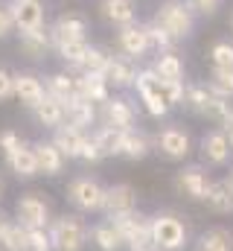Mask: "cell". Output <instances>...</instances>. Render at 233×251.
I'll return each instance as SVG.
<instances>
[{"mask_svg": "<svg viewBox=\"0 0 233 251\" xmlns=\"http://www.w3.org/2000/svg\"><path fill=\"white\" fill-rule=\"evenodd\" d=\"M137 100H131L128 94H111L102 105H99V126H111L119 131H131L137 128Z\"/></svg>", "mask_w": 233, "mask_h": 251, "instance_id": "52a82bcc", "label": "cell"}, {"mask_svg": "<svg viewBox=\"0 0 233 251\" xmlns=\"http://www.w3.org/2000/svg\"><path fill=\"white\" fill-rule=\"evenodd\" d=\"M15 97H18V102H21L23 108H32V111H35V105L47 97V91H44V82H41L38 76H32V73H18V76H15Z\"/></svg>", "mask_w": 233, "mask_h": 251, "instance_id": "603a6c76", "label": "cell"}, {"mask_svg": "<svg viewBox=\"0 0 233 251\" xmlns=\"http://www.w3.org/2000/svg\"><path fill=\"white\" fill-rule=\"evenodd\" d=\"M184 3L195 12V18H216L225 9V0H184Z\"/></svg>", "mask_w": 233, "mask_h": 251, "instance_id": "f35d334b", "label": "cell"}, {"mask_svg": "<svg viewBox=\"0 0 233 251\" xmlns=\"http://www.w3.org/2000/svg\"><path fill=\"white\" fill-rule=\"evenodd\" d=\"M15 216H18V225H23V228H47L50 225V201L41 199L38 193H23L15 201Z\"/></svg>", "mask_w": 233, "mask_h": 251, "instance_id": "7c38bea8", "label": "cell"}, {"mask_svg": "<svg viewBox=\"0 0 233 251\" xmlns=\"http://www.w3.org/2000/svg\"><path fill=\"white\" fill-rule=\"evenodd\" d=\"M3 225H6V219H3V216H0V231H3Z\"/></svg>", "mask_w": 233, "mask_h": 251, "instance_id": "7dc6e473", "label": "cell"}, {"mask_svg": "<svg viewBox=\"0 0 233 251\" xmlns=\"http://www.w3.org/2000/svg\"><path fill=\"white\" fill-rule=\"evenodd\" d=\"M53 50V38H50V29H44V26H38V29H26V32H21V53L26 56V59H44L47 53Z\"/></svg>", "mask_w": 233, "mask_h": 251, "instance_id": "484cf974", "label": "cell"}, {"mask_svg": "<svg viewBox=\"0 0 233 251\" xmlns=\"http://www.w3.org/2000/svg\"><path fill=\"white\" fill-rule=\"evenodd\" d=\"M146 35H149V47H152V56H158V53H169L175 50V41L161 29V26H155L152 21L146 24Z\"/></svg>", "mask_w": 233, "mask_h": 251, "instance_id": "74e56055", "label": "cell"}, {"mask_svg": "<svg viewBox=\"0 0 233 251\" xmlns=\"http://www.w3.org/2000/svg\"><path fill=\"white\" fill-rule=\"evenodd\" d=\"M23 251H38V249H23Z\"/></svg>", "mask_w": 233, "mask_h": 251, "instance_id": "f907efd6", "label": "cell"}, {"mask_svg": "<svg viewBox=\"0 0 233 251\" xmlns=\"http://www.w3.org/2000/svg\"><path fill=\"white\" fill-rule=\"evenodd\" d=\"M6 164H9V170L18 176V178H35V176H41L38 173V158H35V149L32 146H21V149H15L9 158H6Z\"/></svg>", "mask_w": 233, "mask_h": 251, "instance_id": "f1b7e54d", "label": "cell"}, {"mask_svg": "<svg viewBox=\"0 0 233 251\" xmlns=\"http://www.w3.org/2000/svg\"><path fill=\"white\" fill-rule=\"evenodd\" d=\"M207 62H210V67H233V41L231 38L213 41L210 50H207Z\"/></svg>", "mask_w": 233, "mask_h": 251, "instance_id": "e575fe53", "label": "cell"}, {"mask_svg": "<svg viewBox=\"0 0 233 251\" xmlns=\"http://www.w3.org/2000/svg\"><path fill=\"white\" fill-rule=\"evenodd\" d=\"M192 251H233V231L228 225H210L192 240Z\"/></svg>", "mask_w": 233, "mask_h": 251, "instance_id": "ffe728a7", "label": "cell"}, {"mask_svg": "<svg viewBox=\"0 0 233 251\" xmlns=\"http://www.w3.org/2000/svg\"><path fill=\"white\" fill-rule=\"evenodd\" d=\"M15 94V76L0 67V100H9Z\"/></svg>", "mask_w": 233, "mask_h": 251, "instance_id": "ee69618b", "label": "cell"}, {"mask_svg": "<svg viewBox=\"0 0 233 251\" xmlns=\"http://www.w3.org/2000/svg\"><path fill=\"white\" fill-rule=\"evenodd\" d=\"M111 59V53L105 50V47H88V53H85V59H82V67H79V73H102L105 70V64Z\"/></svg>", "mask_w": 233, "mask_h": 251, "instance_id": "8d00e7d4", "label": "cell"}, {"mask_svg": "<svg viewBox=\"0 0 233 251\" xmlns=\"http://www.w3.org/2000/svg\"><path fill=\"white\" fill-rule=\"evenodd\" d=\"M15 29V18H12V6L9 3H0V38H6L9 32Z\"/></svg>", "mask_w": 233, "mask_h": 251, "instance_id": "7bdbcfd3", "label": "cell"}, {"mask_svg": "<svg viewBox=\"0 0 233 251\" xmlns=\"http://www.w3.org/2000/svg\"><path fill=\"white\" fill-rule=\"evenodd\" d=\"M222 184H225V187L231 190V196H233V164H231V167H225V176H222Z\"/></svg>", "mask_w": 233, "mask_h": 251, "instance_id": "bcb514c9", "label": "cell"}, {"mask_svg": "<svg viewBox=\"0 0 233 251\" xmlns=\"http://www.w3.org/2000/svg\"><path fill=\"white\" fill-rule=\"evenodd\" d=\"M79 161H85V164H99V161H105L102 152H99V146L93 143L91 131H88V140H85V146H82V152H79Z\"/></svg>", "mask_w": 233, "mask_h": 251, "instance_id": "60d3db41", "label": "cell"}, {"mask_svg": "<svg viewBox=\"0 0 233 251\" xmlns=\"http://www.w3.org/2000/svg\"><path fill=\"white\" fill-rule=\"evenodd\" d=\"M67 201L85 216V213H102V201H105V184L91 178V176H76L67 184Z\"/></svg>", "mask_w": 233, "mask_h": 251, "instance_id": "ba28073f", "label": "cell"}, {"mask_svg": "<svg viewBox=\"0 0 233 251\" xmlns=\"http://www.w3.org/2000/svg\"><path fill=\"white\" fill-rule=\"evenodd\" d=\"M12 18L21 32L44 26V0H15L12 3Z\"/></svg>", "mask_w": 233, "mask_h": 251, "instance_id": "d6986e66", "label": "cell"}, {"mask_svg": "<svg viewBox=\"0 0 233 251\" xmlns=\"http://www.w3.org/2000/svg\"><path fill=\"white\" fill-rule=\"evenodd\" d=\"M85 140H88V131H82V128H73V126H58L56 131H53V143L58 146V152L70 161H79V152H82V146H85Z\"/></svg>", "mask_w": 233, "mask_h": 251, "instance_id": "cb8c5ba5", "label": "cell"}, {"mask_svg": "<svg viewBox=\"0 0 233 251\" xmlns=\"http://www.w3.org/2000/svg\"><path fill=\"white\" fill-rule=\"evenodd\" d=\"M99 15L105 24L119 29V26H128L137 21V6H134V0H99Z\"/></svg>", "mask_w": 233, "mask_h": 251, "instance_id": "44dd1931", "label": "cell"}, {"mask_svg": "<svg viewBox=\"0 0 233 251\" xmlns=\"http://www.w3.org/2000/svg\"><path fill=\"white\" fill-rule=\"evenodd\" d=\"M116 50L119 56L131 59V62L143 64L152 56V47H149V35H146V24L134 21L128 26H119L116 29Z\"/></svg>", "mask_w": 233, "mask_h": 251, "instance_id": "8fae6325", "label": "cell"}, {"mask_svg": "<svg viewBox=\"0 0 233 251\" xmlns=\"http://www.w3.org/2000/svg\"><path fill=\"white\" fill-rule=\"evenodd\" d=\"M195 149H198V155H201L198 164H204L207 170H225V167L233 164V146L219 126L207 128V131L198 137Z\"/></svg>", "mask_w": 233, "mask_h": 251, "instance_id": "8992f818", "label": "cell"}, {"mask_svg": "<svg viewBox=\"0 0 233 251\" xmlns=\"http://www.w3.org/2000/svg\"><path fill=\"white\" fill-rule=\"evenodd\" d=\"M111 222L119 228L122 243H125L128 251L149 249V246H152V213L134 210V213H128V216H116Z\"/></svg>", "mask_w": 233, "mask_h": 251, "instance_id": "30bf717a", "label": "cell"}, {"mask_svg": "<svg viewBox=\"0 0 233 251\" xmlns=\"http://www.w3.org/2000/svg\"><path fill=\"white\" fill-rule=\"evenodd\" d=\"M111 94L114 91L108 88L102 73H76V97H82L93 105H102Z\"/></svg>", "mask_w": 233, "mask_h": 251, "instance_id": "ac0fdd59", "label": "cell"}, {"mask_svg": "<svg viewBox=\"0 0 233 251\" xmlns=\"http://www.w3.org/2000/svg\"><path fill=\"white\" fill-rule=\"evenodd\" d=\"M158 79L163 82H186V62L178 50H169V53H158L152 56V62L146 64Z\"/></svg>", "mask_w": 233, "mask_h": 251, "instance_id": "2e32d148", "label": "cell"}, {"mask_svg": "<svg viewBox=\"0 0 233 251\" xmlns=\"http://www.w3.org/2000/svg\"><path fill=\"white\" fill-rule=\"evenodd\" d=\"M23 146V140H21V134H15V131H0V149H3V155L9 158L15 149H21Z\"/></svg>", "mask_w": 233, "mask_h": 251, "instance_id": "b9f144b4", "label": "cell"}, {"mask_svg": "<svg viewBox=\"0 0 233 251\" xmlns=\"http://www.w3.org/2000/svg\"><path fill=\"white\" fill-rule=\"evenodd\" d=\"M44 91H47V97L58 100L61 105L70 102V100L76 97V73H70V70H64V73H53V76L47 79Z\"/></svg>", "mask_w": 233, "mask_h": 251, "instance_id": "4dcf8cb0", "label": "cell"}, {"mask_svg": "<svg viewBox=\"0 0 233 251\" xmlns=\"http://www.w3.org/2000/svg\"><path fill=\"white\" fill-rule=\"evenodd\" d=\"M134 210H140L137 207V190L131 187V184H111V187H105V201H102V213H105V219H116V216H128V213H134Z\"/></svg>", "mask_w": 233, "mask_h": 251, "instance_id": "4fadbf2b", "label": "cell"}, {"mask_svg": "<svg viewBox=\"0 0 233 251\" xmlns=\"http://www.w3.org/2000/svg\"><path fill=\"white\" fill-rule=\"evenodd\" d=\"M137 70H140L137 62H131V59H125V56H111L108 64H105V70H102V76H105V82H108L111 91L128 94V91L134 88Z\"/></svg>", "mask_w": 233, "mask_h": 251, "instance_id": "5bb4252c", "label": "cell"}, {"mask_svg": "<svg viewBox=\"0 0 233 251\" xmlns=\"http://www.w3.org/2000/svg\"><path fill=\"white\" fill-rule=\"evenodd\" d=\"M47 234H50L53 251H85L88 237H91V225L85 222L82 213H61L56 219H50Z\"/></svg>", "mask_w": 233, "mask_h": 251, "instance_id": "277c9868", "label": "cell"}, {"mask_svg": "<svg viewBox=\"0 0 233 251\" xmlns=\"http://www.w3.org/2000/svg\"><path fill=\"white\" fill-rule=\"evenodd\" d=\"M219 128L225 131V137L231 140V146H233V108H231V114H228V117H225V120L219 123Z\"/></svg>", "mask_w": 233, "mask_h": 251, "instance_id": "f6af8a7d", "label": "cell"}, {"mask_svg": "<svg viewBox=\"0 0 233 251\" xmlns=\"http://www.w3.org/2000/svg\"><path fill=\"white\" fill-rule=\"evenodd\" d=\"M88 32H91V24H88L85 15L64 12V15L56 18V24L50 29V38H53V44L56 41H88Z\"/></svg>", "mask_w": 233, "mask_h": 251, "instance_id": "9a60e30c", "label": "cell"}, {"mask_svg": "<svg viewBox=\"0 0 233 251\" xmlns=\"http://www.w3.org/2000/svg\"><path fill=\"white\" fill-rule=\"evenodd\" d=\"M143 105V111L152 117V120H166L172 114V108L166 105V97H163V82L149 70V67H140L137 70V79H134V88H131Z\"/></svg>", "mask_w": 233, "mask_h": 251, "instance_id": "5b68a950", "label": "cell"}, {"mask_svg": "<svg viewBox=\"0 0 233 251\" xmlns=\"http://www.w3.org/2000/svg\"><path fill=\"white\" fill-rule=\"evenodd\" d=\"M64 123L73 128H82V131H91L99 123V105H93L82 97H73L70 102H64Z\"/></svg>", "mask_w": 233, "mask_h": 251, "instance_id": "e0dca14e", "label": "cell"}, {"mask_svg": "<svg viewBox=\"0 0 233 251\" xmlns=\"http://www.w3.org/2000/svg\"><path fill=\"white\" fill-rule=\"evenodd\" d=\"M189 225L175 210L152 213V249L155 251H186L189 249Z\"/></svg>", "mask_w": 233, "mask_h": 251, "instance_id": "7a4b0ae2", "label": "cell"}, {"mask_svg": "<svg viewBox=\"0 0 233 251\" xmlns=\"http://www.w3.org/2000/svg\"><path fill=\"white\" fill-rule=\"evenodd\" d=\"M213 216H233V196L231 190L222 184V178H213L210 187H207V196L201 201Z\"/></svg>", "mask_w": 233, "mask_h": 251, "instance_id": "83f0119b", "label": "cell"}, {"mask_svg": "<svg viewBox=\"0 0 233 251\" xmlns=\"http://www.w3.org/2000/svg\"><path fill=\"white\" fill-rule=\"evenodd\" d=\"M152 24L161 26L175 44H181V41H189V38L195 35L198 18H195V12H192L184 0H161V3L155 6Z\"/></svg>", "mask_w": 233, "mask_h": 251, "instance_id": "6da1fadb", "label": "cell"}, {"mask_svg": "<svg viewBox=\"0 0 233 251\" xmlns=\"http://www.w3.org/2000/svg\"><path fill=\"white\" fill-rule=\"evenodd\" d=\"M23 240H26V249L50 251V234H47V228H23Z\"/></svg>", "mask_w": 233, "mask_h": 251, "instance_id": "ab89813d", "label": "cell"}, {"mask_svg": "<svg viewBox=\"0 0 233 251\" xmlns=\"http://www.w3.org/2000/svg\"><path fill=\"white\" fill-rule=\"evenodd\" d=\"M122 134L119 128H111V126H93L91 128V137L93 143L99 146L102 158H119V149H122Z\"/></svg>", "mask_w": 233, "mask_h": 251, "instance_id": "f546056e", "label": "cell"}, {"mask_svg": "<svg viewBox=\"0 0 233 251\" xmlns=\"http://www.w3.org/2000/svg\"><path fill=\"white\" fill-rule=\"evenodd\" d=\"M210 181H213V176H210V170H207L204 164H184V167L172 176V190L181 199L201 204L204 196H207Z\"/></svg>", "mask_w": 233, "mask_h": 251, "instance_id": "9c48e42d", "label": "cell"}, {"mask_svg": "<svg viewBox=\"0 0 233 251\" xmlns=\"http://www.w3.org/2000/svg\"><path fill=\"white\" fill-rule=\"evenodd\" d=\"M0 249L3 251H23L26 240H23V225L18 222H6L0 231Z\"/></svg>", "mask_w": 233, "mask_h": 251, "instance_id": "d590c367", "label": "cell"}, {"mask_svg": "<svg viewBox=\"0 0 233 251\" xmlns=\"http://www.w3.org/2000/svg\"><path fill=\"white\" fill-rule=\"evenodd\" d=\"M32 149H35V158H38V173H44V176H50V178H56V176L64 173L67 158L58 152V146L53 140H41V143H35Z\"/></svg>", "mask_w": 233, "mask_h": 251, "instance_id": "d4e9b609", "label": "cell"}, {"mask_svg": "<svg viewBox=\"0 0 233 251\" xmlns=\"http://www.w3.org/2000/svg\"><path fill=\"white\" fill-rule=\"evenodd\" d=\"M152 155V137L143 131V128H131L122 134V149H119V158L125 161H143Z\"/></svg>", "mask_w": 233, "mask_h": 251, "instance_id": "4316f807", "label": "cell"}, {"mask_svg": "<svg viewBox=\"0 0 233 251\" xmlns=\"http://www.w3.org/2000/svg\"><path fill=\"white\" fill-rule=\"evenodd\" d=\"M0 196H3V184H0Z\"/></svg>", "mask_w": 233, "mask_h": 251, "instance_id": "816d5d0a", "label": "cell"}, {"mask_svg": "<svg viewBox=\"0 0 233 251\" xmlns=\"http://www.w3.org/2000/svg\"><path fill=\"white\" fill-rule=\"evenodd\" d=\"M137 251H155V249H152V246H149V249H137Z\"/></svg>", "mask_w": 233, "mask_h": 251, "instance_id": "c3c4849f", "label": "cell"}, {"mask_svg": "<svg viewBox=\"0 0 233 251\" xmlns=\"http://www.w3.org/2000/svg\"><path fill=\"white\" fill-rule=\"evenodd\" d=\"M152 152H158L163 161L186 164L195 152V137L184 123H166L152 134Z\"/></svg>", "mask_w": 233, "mask_h": 251, "instance_id": "3957f363", "label": "cell"}, {"mask_svg": "<svg viewBox=\"0 0 233 251\" xmlns=\"http://www.w3.org/2000/svg\"><path fill=\"white\" fill-rule=\"evenodd\" d=\"M88 47H91V41H56V44H53V50L58 53V59L67 64L70 73H79Z\"/></svg>", "mask_w": 233, "mask_h": 251, "instance_id": "1f68e13d", "label": "cell"}, {"mask_svg": "<svg viewBox=\"0 0 233 251\" xmlns=\"http://www.w3.org/2000/svg\"><path fill=\"white\" fill-rule=\"evenodd\" d=\"M35 120L44 126V128H50V131H56L58 126H64V105L53 100V97H44L38 105H35Z\"/></svg>", "mask_w": 233, "mask_h": 251, "instance_id": "d6a6232c", "label": "cell"}, {"mask_svg": "<svg viewBox=\"0 0 233 251\" xmlns=\"http://www.w3.org/2000/svg\"><path fill=\"white\" fill-rule=\"evenodd\" d=\"M204 85H207L216 97L233 100V67H210Z\"/></svg>", "mask_w": 233, "mask_h": 251, "instance_id": "836d02e7", "label": "cell"}, {"mask_svg": "<svg viewBox=\"0 0 233 251\" xmlns=\"http://www.w3.org/2000/svg\"><path fill=\"white\" fill-rule=\"evenodd\" d=\"M88 243H91L96 251H122V249H125L122 234H119V228H116L111 219H99V222L91 228Z\"/></svg>", "mask_w": 233, "mask_h": 251, "instance_id": "7402d4cb", "label": "cell"}, {"mask_svg": "<svg viewBox=\"0 0 233 251\" xmlns=\"http://www.w3.org/2000/svg\"><path fill=\"white\" fill-rule=\"evenodd\" d=\"M231 32H233V12H231Z\"/></svg>", "mask_w": 233, "mask_h": 251, "instance_id": "681fc988", "label": "cell"}]
</instances>
